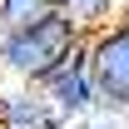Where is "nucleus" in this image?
Segmentation results:
<instances>
[{"label":"nucleus","mask_w":129,"mask_h":129,"mask_svg":"<svg viewBox=\"0 0 129 129\" xmlns=\"http://www.w3.org/2000/svg\"><path fill=\"white\" fill-rule=\"evenodd\" d=\"M84 35L75 30V20L64 10H50L40 25H25V30H0V70H10L20 84H35L50 64L70 55Z\"/></svg>","instance_id":"nucleus-1"},{"label":"nucleus","mask_w":129,"mask_h":129,"mask_svg":"<svg viewBox=\"0 0 129 129\" xmlns=\"http://www.w3.org/2000/svg\"><path fill=\"white\" fill-rule=\"evenodd\" d=\"M84 55H89V84L104 109H124L129 104V20H109L94 35H84Z\"/></svg>","instance_id":"nucleus-2"},{"label":"nucleus","mask_w":129,"mask_h":129,"mask_svg":"<svg viewBox=\"0 0 129 129\" xmlns=\"http://www.w3.org/2000/svg\"><path fill=\"white\" fill-rule=\"evenodd\" d=\"M35 89L55 104V114H64L70 124L75 119H84L89 109H99V94H94V84H89V55H84V40L70 55H60V60L50 64L45 75L35 80Z\"/></svg>","instance_id":"nucleus-3"},{"label":"nucleus","mask_w":129,"mask_h":129,"mask_svg":"<svg viewBox=\"0 0 129 129\" xmlns=\"http://www.w3.org/2000/svg\"><path fill=\"white\" fill-rule=\"evenodd\" d=\"M0 129H70L64 114H55L35 84H20V89H0Z\"/></svg>","instance_id":"nucleus-4"},{"label":"nucleus","mask_w":129,"mask_h":129,"mask_svg":"<svg viewBox=\"0 0 129 129\" xmlns=\"http://www.w3.org/2000/svg\"><path fill=\"white\" fill-rule=\"evenodd\" d=\"M55 5L50 0H0V30H25V25H40Z\"/></svg>","instance_id":"nucleus-5"},{"label":"nucleus","mask_w":129,"mask_h":129,"mask_svg":"<svg viewBox=\"0 0 129 129\" xmlns=\"http://www.w3.org/2000/svg\"><path fill=\"white\" fill-rule=\"evenodd\" d=\"M114 5H119V0H70L64 15L75 20V30H80V35H94L99 25H109V20H114Z\"/></svg>","instance_id":"nucleus-6"},{"label":"nucleus","mask_w":129,"mask_h":129,"mask_svg":"<svg viewBox=\"0 0 129 129\" xmlns=\"http://www.w3.org/2000/svg\"><path fill=\"white\" fill-rule=\"evenodd\" d=\"M50 5H55V10H70V0H50Z\"/></svg>","instance_id":"nucleus-7"}]
</instances>
